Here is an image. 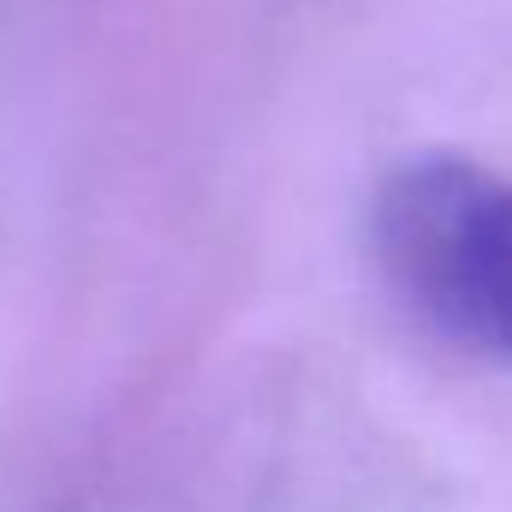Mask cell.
I'll list each match as a JSON object with an SVG mask.
<instances>
[{
  "mask_svg": "<svg viewBox=\"0 0 512 512\" xmlns=\"http://www.w3.org/2000/svg\"><path fill=\"white\" fill-rule=\"evenodd\" d=\"M370 245L417 322L512 364V179L465 155H411L376 191Z\"/></svg>",
  "mask_w": 512,
  "mask_h": 512,
  "instance_id": "1",
  "label": "cell"
}]
</instances>
